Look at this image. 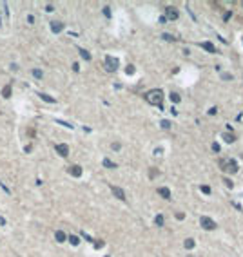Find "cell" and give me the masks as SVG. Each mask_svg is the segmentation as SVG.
Wrapping results in <instances>:
<instances>
[{"mask_svg":"<svg viewBox=\"0 0 243 257\" xmlns=\"http://www.w3.org/2000/svg\"><path fill=\"white\" fill-rule=\"evenodd\" d=\"M158 194L161 195V198H165V199H171V190L165 188V187H160L158 188Z\"/></svg>","mask_w":243,"mask_h":257,"instance_id":"cell-11","label":"cell"},{"mask_svg":"<svg viewBox=\"0 0 243 257\" xmlns=\"http://www.w3.org/2000/svg\"><path fill=\"white\" fill-rule=\"evenodd\" d=\"M56 152H58L62 158H67V156H69V147H67L65 143H58V145H56Z\"/></svg>","mask_w":243,"mask_h":257,"instance_id":"cell-8","label":"cell"},{"mask_svg":"<svg viewBox=\"0 0 243 257\" xmlns=\"http://www.w3.org/2000/svg\"><path fill=\"white\" fill-rule=\"evenodd\" d=\"M145 100H147V103H151V105H156V107H161V103H163V91L161 89H152L145 94Z\"/></svg>","mask_w":243,"mask_h":257,"instance_id":"cell-1","label":"cell"},{"mask_svg":"<svg viewBox=\"0 0 243 257\" xmlns=\"http://www.w3.org/2000/svg\"><path fill=\"white\" fill-rule=\"evenodd\" d=\"M212 150L214 152H220V145L218 143H212Z\"/></svg>","mask_w":243,"mask_h":257,"instance_id":"cell-32","label":"cell"},{"mask_svg":"<svg viewBox=\"0 0 243 257\" xmlns=\"http://www.w3.org/2000/svg\"><path fill=\"white\" fill-rule=\"evenodd\" d=\"M67 239H69V243H71V245H75V246H76L78 243H80V239L76 237V235H69V237H67Z\"/></svg>","mask_w":243,"mask_h":257,"instance_id":"cell-22","label":"cell"},{"mask_svg":"<svg viewBox=\"0 0 243 257\" xmlns=\"http://www.w3.org/2000/svg\"><path fill=\"white\" fill-rule=\"evenodd\" d=\"M161 38H165V40H171V42H172V40H174V36H172V35H163V36H161Z\"/></svg>","mask_w":243,"mask_h":257,"instance_id":"cell-35","label":"cell"},{"mask_svg":"<svg viewBox=\"0 0 243 257\" xmlns=\"http://www.w3.org/2000/svg\"><path fill=\"white\" fill-rule=\"evenodd\" d=\"M200 223H201V226H203L205 230H214L216 228V223L211 217H207V215H203V217L200 219Z\"/></svg>","mask_w":243,"mask_h":257,"instance_id":"cell-6","label":"cell"},{"mask_svg":"<svg viewBox=\"0 0 243 257\" xmlns=\"http://www.w3.org/2000/svg\"><path fill=\"white\" fill-rule=\"evenodd\" d=\"M171 101H172V103H178V101H180V94L178 92H171Z\"/></svg>","mask_w":243,"mask_h":257,"instance_id":"cell-21","label":"cell"},{"mask_svg":"<svg viewBox=\"0 0 243 257\" xmlns=\"http://www.w3.org/2000/svg\"><path fill=\"white\" fill-rule=\"evenodd\" d=\"M154 223H156V226H163V223H165L163 214H158L156 217H154Z\"/></svg>","mask_w":243,"mask_h":257,"instance_id":"cell-14","label":"cell"},{"mask_svg":"<svg viewBox=\"0 0 243 257\" xmlns=\"http://www.w3.org/2000/svg\"><path fill=\"white\" fill-rule=\"evenodd\" d=\"M104 167H107V168H116V163H113V161L111 159H104Z\"/></svg>","mask_w":243,"mask_h":257,"instance_id":"cell-20","label":"cell"},{"mask_svg":"<svg viewBox=\"0 0 243 257\" xmlns=\"http://www.w3.org/2000/svg\"><path fill=\"white\" fill-rule=\"evenodd\" d=\"M125 72H127V74H134V65H127Z\"/></svg>","mask_w":243,"mask_h":257,"instance_id":"cell-27","label":"cell"},{"mask_svg":"<svg viewBox=\"0 0 243 257\" xmlns=\"http://www.w3.org/2000/svg\"><path fill=\"white\" fill-rule=\"evenodd\" d=\"M200 45H201V47H203V49H205V51H209V53H216V47H214V45H212L211 42H201Z\"/></svg>","mask_w":243,"mask_h":257,"instance_id":"cell-12","label":"cell"},{"mask_svg":"<svg viewBox=\"0 0 243 257\" xmlns=\"http://www.w3.org/2000/svg\"><path fill=\"white\" fill-rule=\"evenodd\" d=\"M69 174L75 176V178H80V176H82V167L80 165H71L69 167Z\"/></svg>","mask_w":243,"mask_h":257,"instance_id":"cell-10","label":"cell"},{"mask_svg":"<svg viewBox=\"0 0 243 257\" xmlns=\"http://www.w3.org/2000/svg\"><path fill=\"white\" fill-rule=\"evenodd\" d=\"M223 139L227 141V143H234L236 136H234V134H231V132H227V134H223Z\"/></svg>","mask_w":243,"mask_h":257,"instance_id":"cell-17","label":"cell"},{"mask_svg":"<svg viewBox=\"0 0 243 257\" xmlns=\"http://www.w3.org/2000/svg\"><path fill=\"white\" fill-rule=\"evenodd\" d=\"M223 183H225V187H227V188H232V187H234V183H232L231 179H227V178L223 179Z\"/></svg>","mask_w":243,"mask_h":257,"instance_id":"cell-26","label":"cell"},{"mask_svg":"<svg viewBox=\"0 0 243 257\" xmlns=\"http://www.w3.org/2000/svg\"><path fill=\"white\" fill-rule=\"evenodd\" d=\"M218 112V109H216V107H212V109H209V114H216Z\"/></svg>","mask_w":243,"mask_h":257,"instance_id":"cell-37","label":"cell"},{"mask_svg":"<svg viewBox=\"0 0 243 257\" xmlns=\"http://www.w3.org/2000/svg\"><path fill=\"white\" fill-rule=\"evenodd\" d=\"M220 165H221V170L227 172V174H236V172H238V168H240L236 159H221Z\"/></svg>","mask_w":243,"mask_h":257,"instance_id":"cell-2","label":"cell"},{"mask_svg":"<svg viewBox=\"0 0 243 257\" xmlns=\"http://www.w3.org/2000/svg\"><path fill=\"white\" fill-rule=\"evenodd\" d=\"M200 190L203 192V194H207V195H209V194H211V187H207V185H201V187H200Z\"/></svg>","mask_w":243,"mask_h":257,"instance_id":"cell-24","label":"cell"},{"mask_svg":"<svg viewBox=\"0 0 243 257\" xmlns=\"http://www.w3.org/2000/svg\"><path fill=\"white\" fill-rule=\"evenodd\" d=\"M2 96L4 98H9L11 96V85H5L4 89H2Z\"/></svg>","mask_w":243,"mask_h":257,"instance_id":"cell-18","label":"cell"},{"mask_svg":"<svg viewBox=\"0 0 243 257\" xmlns=\"http://www.w3.org/2000/svg\"><path fill=\"white\" fill-rule=\"evenodd\" d=\"M161 128H171V121H167V120H163V121H161Z\"/></svg>","mask_w":243,"mask_h":257,"instance_id":"cell-25","label":"cell"},{"mask_svg":"<svg viewBox=\"0 0 243 257\" xmlns=\"http://www.w3.org/2000/svg\"><path fill=\"white\" fill-rule=\"evenodd\" d=\"M187 257H192V255H187Z\"/></svg>","mask_w":243,"mask_h":257,"instance_id":"cell-39","label":"cell"},{"mask_svg":"<svg viewBox=\"0 0 243 257\" xmlns=\"http://www.w3.org/2000/svg\"><path fill=\"white\" fill-rule=\"evenodd\" d=\"M111 192L114 194V198H118L120 201H125L127 198H125V192L122 190L120 187H116V185H111Z\"/></svg>","mask_w":243,"mask_h":257,"instance_id":"cell-7","label":"cell"},{"mask_svg":"<svg viewBox=\"0 0 243 257\" xmlns=\"http://www.w3.org/2000/svg\"><path fill=\"white\" fill-rule=\"evenodd\" d=\"M51 31H53V33H60V31H64V24L60 22V20H53V22H51Z\"/></svg>","mask_w":243,"mask_h":257,"instance_id":"cell-9","label":"cell"},{"mask_svg":"<svg viewBox=\"0 0 243 257\" xmlns=\"http://www.w3.org/2000/svg\"><path fill=\"white\" fill-rule=\"evenodd\" d=\"M0 8H2V9H0V24H2V27H4V25L8 24V4L2 2V4H0Z\"/></svg>","mask_w":243,"mask_h":257,"instance_id":"cell-5","label":"cell"},{"mask_svg":"<svg viewBox=\"0 0 243 257\" xmlns=\"http://www.w3.org/2000/svg\"><path fill=\"white\" fill-rule=\"evenodd\" d=\"M104 15L109 18V16H111V8H107V5H105V8H104Z\"/></svg>","mask_w":243,"mask_h":257,"instance_id":"cell-28","label":"cell"},{"mask_svg":"<svg viewBox=\"0 0 243 257\" xmlns=\"http://www.w3.org/2000/svg\"><path fill=\"white\" fill-rule=\"evenodd\" d=\"M183 217H185L183 212H176V219H183Z\"/></svg>","mask_w":243,"mask_h":257,"instance_id":"cell-33","label":"cell"},{"mask_svg":"<svg viewBox=\"0 0 243 257\" xmlns=\"http://www.w3.org/2000/svg\"><path fill=\"white\" fill-rule=\"evenodd\" d=\"M45 11H47V13H53V11H55V8H53L51 4H47V5H45Z\"/></svg>","mask_w":243,"mask_h":257,"instance_id":"cell-31","label":"cell"},{"mask_svg":"<svg viewBox=\"0 0 243 257\" xmlns=\"http://www.w3.org/2000/svg\"><path fill=\"white\" fill-rule=\"evenodd\" d=\"M104 64H105V71H109V72H114L120 67V62H118V58H114L111 55H107L105 60H104Z\"/></svg>","mask_w":243,"mask_h":257,"instance_id":"cell-3","label":"cell"},{"mask_svg":"<svg viewBox=\"0 0 243 257\" xmlns=\"http://www.w3.org/2000/svg\"><path fill=\"white\" fill-rule=\"evenodd\" d=\"M33 76H35V78H38V80H40V78H42V76H44V72H42V71H40V69H33Z\"/></svg>","mask_w":243,"mask_h":257,"instance_id":"cell-23","label":"cell"},{"mask_svg":"<svg viewBox=\"0 0 243 257\" xmlns=\"http://www.w3.org/2000/svg\"><path fill=\"white\" fill-rule=\"evenodd\" d=\"M0 225H5V219L4 217H0Z\"/></svg>","mask_w":243,"mask_h":257,"instance_id":"cell-38","label":"cell"},{"mask_svg":"<svg viewBox=\"0 0 243 257\" xmlns=\"http://www.w3.org/2000/svg\"><path fill=\"white\" fill-rule=\"evenodd\" d=\"M158 174H160V172L156 170V168H152V170H149V176H151V178H156Z\"/></svg>","mask_w":243,"mask_h":257,"instance_id":"cell-29","label":"cell"},{"mask_svg":"<svg viewBox=\"0 0 243 257\" xmlns=\"http://www.w3.org/2000/svg\"><path fill=\"white\" fill-rule=\"evenodd\" d=\"M178 16H180V13H178L176 8H172V5L165 8V20H167V18H169V20H178Z\"/></svg>","mask_w":243,"mask_h":257,"instance_id":"cell-4","label":"cell"},{"mask_svg":"<svg viewBox=\"0 0 243 257\" xmlns=\"http://www.w3.org/2000/svg\"><path fill=\"white\" fill-rule=\"evenodd\" d=\"M102 246H104V241H100V239L94 241V248H102Z\"/></svg>","mask_w":243,"mask_h":257,"instance_id":"cell-30","label":"cell"},{"mask_svg":"<svg viewBox=\"0 0 243 257\" xmlns=\"http://www.w3.org/2000/svg\"><path fill=\"white\" fill-rule=\"evenodd\" d=\"M111 147H113V150H120V147H122V145H120V143H113Z\"/></svg>","mask_w":243,"mask_h":257,"instance_id":"cell-34","label":"cell"},{"mask_svg":"<svg viewBox=\"0 0 243 257\" xmlns=\"http://www.w3.org/2000/svg\"><path fill=\"white\" fill-rule=\"evenodd\" d=\"M55 237H56V241H58V243H64V241L67 239V235H65V234L62 232V230H56V234H55Z\"/></svg>","mask_w":243,"mask_h":257,"instance_id":"cell-13","label":"cell"},{"mask_svg":"<svg viewBox=\"0 0 243 257\" xmlns=\"http://www.w3.org/2000/svg\"><path fill=\"white\" fill-rule=\"evenodd\" d=\"M38 96H40V98H42L44 101H49V103H55V101H56V100H55V98H53V96H49V94H44V92H40V94H38Z\"/></svg>","mask_w":243,"mask_h":257,"instance_id":"cell-16","label":"cell"},{"mask_svg":"<svg viewBox=\"0 0 243 257\" xmlns=\"http://www.w3.org/2000/svg\"><path fill=\"white\" fill-rule=\"evenodd\" d=\"M27 22H29V24H33V22H35V16L29 15V16H27Z\"/></svg>","mask_w":243,"mask_h":257,"instance_id":"cell-36","label":"cell"},{"mask_svg":"<svg viewBox=\"0 0 243 257\" xmlns=\"http://www.w3.org/2000/svg\"><path fill=\"white\" fill-rule=\"evenodd\" d=\"M78 53H80V56H82L84 60H87V62L91 60V55H89V53H87L85 49H78Z\"/></svg>","mask_w":243,"mask_h":257,"instance_id":"cell-19","label":"cell"},{"mask_svg":"<svg viewBox=\"0 0 243 257\" xmlns=\"http://www.w3.org/2000/svg\"><path fill=\"white\" fill-rule=\"evenodd\" d=\"M194 245H196V243H194V239H192V237L185 239V243H183V246H185L187 250H192V248H194Z\"/></svg>","mask_w":243,"mask_h":257,"instance_id":"cell-15","label":"cell"}]
</instances>
